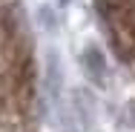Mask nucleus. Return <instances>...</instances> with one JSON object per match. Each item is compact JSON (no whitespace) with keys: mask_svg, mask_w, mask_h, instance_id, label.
<instances>
[{"mask_svg":"<svg viewBox=\"0 0 135 132\" xmlns=\"http://www.w3.org/2000/svg\"><path fill=\"white\" fill-rule=\"evenodd\" d=\"M35 101V66L26 35L9 9H0V121L23 124Z\"/></svg>","mask_w":135,"mask_h":132,"instance_id":"obj_1","label":"nucleus"},{"mask_svg":"<svg viewBox=\"0 0 135 132\" xmlns=\"http://www.w3.org/2000/svg\"><path fill=\"white\" fill-rule=\"evenodd\" d=\"M101 17L118 57L135 66V0H101Z\"/></svg>","mask_w":135,"mask_h":132,"instance_id":"obj_2","label":"nucleus"}]
</instances>
